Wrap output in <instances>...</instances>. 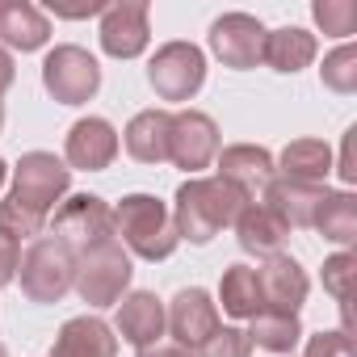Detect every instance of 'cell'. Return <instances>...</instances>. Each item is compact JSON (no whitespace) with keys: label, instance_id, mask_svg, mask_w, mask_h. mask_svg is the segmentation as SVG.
Returning a JSON list of instances; mask_svg holds the SVG:
<instances>
[{"label":"cell","instance_id":"6da1fadb","mask_svg":"<svg viewBox=\"0 0 357 357\" xmlns=\"http://www.w3.org/2000/svg\"><path fill=\"white\" fill-rule=\"evenodd\" d=\"M72 172L63 168V160H55L51 151H30L17 164V181L13 194L0 202V231H9L17 244L26 236H38L55 211V202L68 194Z\"/></svg>","mask_w":357,"mask_h":357},{"label":"cell","instance_id":"7a4b0ae2","mask_svg":"<svg viewBox=\"0 0 357 357\" xmlns=\"http://www.w3.org/2000/svg\"><path fill=\"white\" fill-rule=\"evenodd\" d=\"M240 211H244V194L231 190L223 176H211V181H185L181 190H176L172 227L190 244H206L223 227H231Z\"/></svg>","mask_w":357,"mask_h":357},{"label":"cell","instance_id":"3957f363","mask_svg":"<svg viewBox=\"0 0 357 357\" xmlns=\"http://www.w3.org/2000/svg\"><path fill=\"white\" fill-rule=\"evenodd\" d=\"M114 231L130 244V252H139L147 261H164V257H172L176 244H181L168 206L160 198H151V194L122 198V206L114 211Z\"/></svg>","mask_w":357,"mask_h":357},{"label":"cell","instance_id":"277c9868","mask_svg":"<svg viewBox=\"0 0 357 357\" xmlns=\"http://www.w3.org/2000/svg\"><path fill=\"white\" fill-rule=\"evenodd\" d=\"M17 269H22V290L30 303H59L76 282V252L55 236H34Z\"/></svg>","mask_w":357,"mask_h":357},{"label":"cell","instance_id":"5b68a950","mask_svg":"<svg viewBox=\"0 0 357 357\" xmlns=\"http://www.w3.org/2000/svg\"><path fill=\"white\" fill-rule=\"evenodd\" d=\"M126 282H130V257L122 252V244H118V236H114V240H105V244H97V248H89V252L80 257L72 286L80 290L84 303L109 307V303L122 298Z\"/></svg>","mask_w":357,"mask_h":357},{"label":"cell","instance_id":"8992f818","mask_svg":"<svg viewBox=\"0 0 357 357\" xmlns=\"http://www.w3.org/2000/svg\"><path fill=\"white\" fill-rule=\"evenodd\" d=\"M51 236L63 240L76 257H84L89 248L114 240V211H109L101 198H93V194H76V198H68V202L55 211Z\"/></svg>","mask_w":357,"mask_h":357},{"label":"cell","instance_id":"52a82bcc","mask_svg":"<svg viewBox=\"0 0 357 357\" xmlns=\"http://www.w3.org/2000/svg\"><path fill=\"white\" fill-rule=\"evenodd\" d=\"M147 80L164 101H190L206 80V59L190 43H168V47L155 51V59L147 68Z\"/></svg>","mask_w":357,"mask_h":357},{"label":"cell","instance_id":"ba28073f","mask_svg":"<svg viewBox=\"0 0 357 357\" xmlns=\"http://www.w3.org/2000/svg\"><path fill=\"white\" fill-rule=\"evenodd\" d=\"M43 84H47V93H51L55 101L80 105V101H89V97L97 93L101 68H97V59H93L89 51H80V47H55V51L47 55V63H43Z\"/></svg>","mask_w":357,"mask_h":357},{"label":"cell","instance_id":"9c48e42d","mask_svg":"<svg viewBox=\"0 0 357 357\" xmlns=\"http://www.w3.org/2000/svg\"><path fill=\"white\" fill-rule=\"evenodd\" d=\"M211 47L227 68H257L265 55V26L248 13H227L211 26Z\"/></svg>","mask_w":357,"mask_h":357},{"label":"cell","instance_id":"30bf717a","mask_svg":"<svg viewBox=\"0 0 357 357\" xmlns=\"http://www.w3.org/2000/svg\"><path fill=\"white\" fill-rule=\"evenodd\" d=\"M219 151V130L206 114L185 109V114H172V135H168V160L181 164V168H206Z\"/></svg>","mask_w":357,"mask_h":357},{"label":"cell","instance_id":"8fae6325","mask_svg":"<svg viewBox=\"0 0 357 357\" xmlns=\"http://www.w3.org/2000/svg\"><path fill=\"white\" fill-rule=\"evenodd\" d=\"M219 176L244 194V202H261L265 190L273 185V155L252 143H236L219 155Z\"/></svg>","mask_w":357,"mask_h":357},{"label":"cell","instance_id":"7c38bea8","mask_svg":"<svg viewBox=\"0 0 357 357\" xmlns=\"http://www.w3.org/2000/svg\"><path fill=\"white\" fill-rule=\"evenodd\" d=\"M257 286H261V311L294 315L307 298V273L298 269V261H290L282 252L257 269Z\"/></svg>","mask_w":357,"mask_h":357},{"label":"cell","instance_id":"4fadbf2b","mask_svg":"<svg viewBox=\"0 0 357 357\" xmlns=\"http://www.w3.org/2000/svg\"><path fill=\"white\" fill-rule=\"evenodd\" d=\"M147 5L143 0H122V5H109L105 9V22H101V47L114 55V59H135L143 47H147Z\"/></svg>","mask_w":357,"mask_h":357},{"label":"cell","instance_id":"5bb4252c","mask_svg":"<svg viewBox=\"0 0 357 357\" xmlns=\"http://www.w3.org/2000/svg\"><path fill=\"white\" fill-rule=\"evenodd\" d=\"M168 328H172V336H176V344L181 349H198L215 328H219V311H215V303H211V294L206 290H181L172 298V307H168Z\"/></svg>","mask_w":357,"mask_h":357},{"label":"cell","instance_id":"9a60e30c","mask_svg":"<svg viewBox=\"0 0 357 357\" xmlns=\"http://www.w3.org/2000/svg\"><path fill=\"white\" fill-rule=\"evenodd\" d=\"M118 155V135L105 118H80L68 135V164L72 168H84V172H97V168H109V160Z\"/></svg>","mask_w":357,"mask_h":357},{"label":"cell","instance_id":"2e32d148","mask_svg":"<svg viewBox=\"0 0 357 357\" xmlns=\"http://www.w3.org/2000/svg\"><path fill=\"white\" fill-rule=\"evenodd\" d=\"M236 236H240V248H244V252L278 257V248H282V240L290 236V227L273 215V206H265V202H244V211L236 215Z\"/></svg>","mask_w":357,"mask_h":357},{"label":"cell","instance_id":"e0dca14e","mask_svg":"<svg viewBox=\"0 0 357 357\" xmlns=\"http://www.w3.org/2000/svg\"><path fill=\"white\" fill-rule=\"evenodd\" d=\"M51 357H118V340L97 315H76L63 324L59 340L51 344Z\"/></svg>","mask_w":357,"mask_h":357},{"label":"cell","instance_id":"ac0fdd59","mask_svg":"<svg viewBox=\"0 0 357 357\" xmlns=\"http://www.w3.org/2000/svg\"><path fill=\"white\" fill-rule=\"evenodd\" d=\"M118 332L135 344V349H147L164 336V307L155 294L147 290H135L118 303Z\"/></svg>","mask_w":357,"mask_h":357},{"label":"cell","instance_id":"d6986e66","mask_svg":"<svg viewBox=\"0 0 357 357\" xmlns=\"http://www.w3.org/2000/svg\"><path fill=\"white\" fill-rule=\"evenodd\" d=\"M0 38L17 51H38L51 38V26L43 9L26 5V0H0Z\"/></svg>","mask_w":357,"mask_h":357},{"label":"cell","instance_id":"ffe728a7","mask_svg":"<svg viewBox=\"0 0 357 357\" xmlns=\"http://www.w3.org/2000/svg\"><path fill=\"white\" fill-rule=\"evenodd\" d=\"M168 135H172V114L168 109H143L126 126V151L143 164L168 160Z\"/></svg>","mask_w":357,"mask_h":357},{"label":"cell","instance_id":"44dd1931","mask_svg":"<svg viewBox=\"0 0 357 357\" xmlns=\"http://www.w3.org/2000/svg\"><path fill=\"white\" fill-rule=\"evenodd\" d=\"M324 190L319 185H294V181H273L265 190V206H273V215L286 223V227H311L315 219V206H319Z\"/></svg>","mask_w":357,"mask_h":357},{"label":"cell","instance_id":"7402d4cb","mask_svg":"<svg viewBox=\"0 0 357 357\" xmlns=\"http://www.w3.org/2000/svg\"><path fill=\"white\" fill-rule=\"evenodd\" d=\"M332 168V155L319 139H298L282 151V181H294V185H319Z\"/></svg>","mask_w":357,"mask_h":357},{"label":"cell","instance_id":"603a6c76","mask_svg":"<svg viewBox=\"0 0 357 357\" xmlns=\"http://www.w3.org/2000/svg\"><path fill=\"white\" fill-rule=\"evenodd\" d=\"M273 72H298L315 59V38L298 26H286V30H273L265 34V55H261Z\"/></svg>","mask_w":357,"mask_h":357},{"label":"cell","instance_id":"cb8c5ba5","mask_svg":"<svg viewBox=\"0 0 357 357\" xmlns=\"http://www.w3.org/2000/svg\"><path fill=\"white\" fill-rule=\"evenodd\" d=\"M219 298H223V311H227V315H236V319H252V315H261V286H257V269H252V265H231V269L223 273Z\"/></svg>","mask_w":357,"mask_h":357},{"label":"cell","instance_id":"d4e9b609","mask_svg":"<svg viewBox=\"0 0 357 357\" xmlns=\"http://www.w3.org/2000/svg\"><path fill=\"white\" fill-rule=\"evenodd\" d=\"M311 227H319L324 240L353 244V236H357V202H353L349 194H324L319 206H315Z\"/></svg>","mask_w":357,"mask_h":357},{"label":"cell","instance_id":"484cf974","mask_svg":"<svg viewBox=\"0 0 357 357\" xmlns=\"http://www.w3.org/2000/svg\"><path fill=\"white\" fill-rule=\"evenodd\" d=\"M248 340L261 344V349H273V353H290L298 344V319L294 315H278V311H261V315H252Z\"/></svg>","mask_w":357,"mask_h":357},{"label":"cell","instance_id":"4316f807","mask_svg":"<svg viewBox=\"0 0 357 357\" xmlns=\"http://www.w3.org/2000/svg\"><path fill=\"white\" fill-rule=\"evenodd\" d=\"M194 357H252V340H248V332H240V328H215V332L194 349Z\"/></svg>","mask_w":357,"mask_h":357},{"label":"cell","instance_id":"83f0119b","mask_svg":"<svg viewBox=\"0 0 357 357\" xmlns=\"http://www.w3.org/2000/svg\"><path fill=\"white\" fill-rule=\"evenodd\" d=\"M315 22L324 26V34L349 38L357 30V5H353V0H319V5H315Z\"/></svg>","mask_w":357,"mask_h":357},{"label":"cell","instance_id":"f1b7e54d","mask_svg":"<svg viewBox=\"0 0 357 357\" xmlns=\"http://www.w3.org/2000/svg\"><path fill=\"white\" fill-rule=\"evenodd\" d=\"M324 84L336 89V93H353L357 89V51L353 47H340L324 59Z\"/></svg>","mask_w":357,"mask_h":357},{"label":"cell","instance_id":"f546056e","mask_svg":"<svg viewBox=\"0 0 357 357\" xmlns=\"http://www.w3.org/2000/svg\"><path fill=\"white\" fill-rule=\"evenodd\" d=\"M357 261L349 257V252H340V257H332L328 265H324V286L332 290V298L340 303V311H344V324H349V282H353V269Z\"/></svg>","mask_w":357,"mask_h":357},{"label":"cell","instance_id":"4dcf8cb0","mask_svg":"<svg viewBox=\"0 0 357 357\" xmlns=\"http://www.w3.org/2000/svg\"><path fill=\"white\" fill-rule=\"evenodd\" d=\"M307 357H353V340H349V332H324V336H311Z\"/></svg>","mask_w":357,"mask_h":357},{"label":"cell","instance_id":"1f68e13d","mask_svg":"<svg viewBox=\"0 0 357 357\" xmlns=\"http://www.w3.org/2000/svg\"><path fill=\"white\" fill-rule=\"evenodd\" d=\"M17 261H22V244H17L9 231H0V286H5V282H13V273H17Z\"/></svg>","mask_w":357,"mask_h":357},{"label":"cell","instance_id":"d6a6232c","mask_svg":"<svg viewBox=\"0 0 357 357\" xmlns=\"http://www.w3.org/2000/svg\"><path fill=\"white\" fill-rule=\"evenodd\" d=\"M109 5H101V0H80V5H72V0H51V13L55 17H93V13H105Z\"/></svg>","mask_w":357,"mask_h":357},{"label":"cell","instance_id":"836d02e7","mask_svg":"<svg viewBox=\"0 0 357 357\" xmlns=\"http://www.w3.org/2000/svg\"><path fill=\"white\" fill-rule=\"evenodd\" d=\"M139 357H194L190 349H181V344H164V340H155V344H147V349H139Z\"/></svg>","mask_w":357,"mask_h":357},{"label":"cell","instance_id":"e575fe53","mask_svg":"<svg viewBox=\"0 0 357 357\" xmlns=\"http://www.w3.org/2000/svg\"><path fill=\"white\" fill-rule=\"evenodd\" d=\"M353 135L357 130L344 135V151H340V176H344V181H353V176H357V168H353Z\"/></svg>","mask_w":357,"mask_h":357},{"label":"cell","instance_id":"d590c367","mask_svg":"<svg viewBox=\"0 0 357 357\" xmlns=\"http://www.w3.org/2000/svg\"><path fill=\"white\" fill-rule=\"evenodd\" d=\"M9 84H13V59H9V51H0V93Z\"/></svg>","mask_w":357,"mask_h":357},{"label":"cell","instance_id":"8d00e7d4","mask_svg":"<svg viewBox=\"0 0 357 357\" xmlns=\"http://www.w3.org/2000/svg\"><path fill=\"white\" fill-rule=\"evenodd\" d=\"M0 185H5V160H0Z\"/></svg>","mask_w":357,"mask_h":357},{"label":"cell","instance_id":"74e56055","mask_svg":"<svg viewBox=\"0 0 357 357\" xmlns=\"http://www.w3.org/2000/svg\"><path fill=\"white\" fill-rule=\"evenodd\" d=\"M0 126H5V105H0Z\"/></svg>","mask_w":357,"mask_h":357},{"label":"cell","instance_id":"f35d334b","mask_svg":"<svg viewBox=\"0 0 357 357\" xmlns=\"http://www.w3.org/2000/svg\"><path fill=\"white\" fill-rule=\"evenodd\" d=\"M0 357H9V353H5V344H0Z\"/></svg>","mask_w":357,"mask_h":357}]
</instances>
